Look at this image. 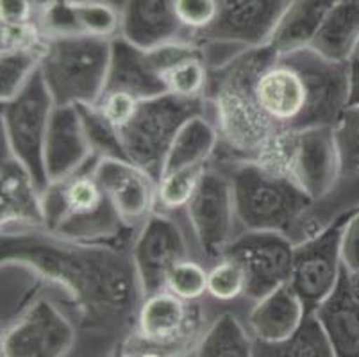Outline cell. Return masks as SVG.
<instances>
[{"label": "cell", "instance_id": "d6986e66", "mask_svg": "<svg viewBox=\"0 0 359 357\" xmlns=\"http://www.w3.org/2000/svg\"><path fill=\"white\" fill-rule=\"evenodd\" d=\"M0 222L2 231L45 227L43 189L4 147L0 156Z\"/></svg>", "mask_w": 359, "mask_h": 357}, {"label": "cell", "instance_id": "ffe728a7", "mask_svg": "<svg viewBox=\"0 0 359 357\" xmlns=\"http://www.w3.org/2000/svg\"><path fill=\"white\" fill-rule=\"evenodd\" d=\"M120 38L142 50L194 41L179 24L175 0H126L120 8Z\"/></svg>", "mask_w": 359, "mask_h": 357}, {"label": "cell", "instance_id": "e575fe53", "mask_svg": "<svg viewBox=\"0 0 359 357\" xmlns=\"http://www.w3.org/2000/svg\"><path fill=\"white\" fill-rule=\"evenodd\" d=\"M332 134L341 173H359V106L345 107L332 126Z\"/></svg>", "mask_w": 359, "mask_h": 357}, {"label": "cell", "instance_id": "2e32d148", "mask_svg": "<svg viewBox=\"0 0 359 357\" xmlns=\"http://www.w3.org/2000/svg\"><path fill=\"white\" fill-rule=\"evenodd\" d=\"M225 255L243 268L247 279L245 304L249 309L250 304L290 283L295 245L279 232L245 231L234 238Z\"/></svg>", "mask_w": 359, "mask_h": 357}, {"label": "cell", "instance_id": "d6a6232c", "mask_svg": "<svg viewBox=\"0 0 359 357\" xmlns=\"http://www.w3.org/2000/svg\"><path fill=\"white\" fill-rule=\"evenodd\" d=\"M165 290L184 302H201L208 295V264L197 257L181 261L166 275Z\"/></svg>", "mask_w": 359, "mask_h": 357}, {"label": "cell", "instance_id": "8d00e7d4", "mask_svg": "<svg viewBox=\"0 0 359 357\" xmlns=\"http://www.w3.org/2000/svg\"><path fill=\"white\" fill-rule=\"evenodd\" d=\"M138 104L140 100L122 91H104L95 107L106 116L111 126L120 130L135 114Z\"/></svg>", "mask_w": 359, "mask_h": 357}, {"label": "cell", "instance_id": "b9f144b4", "mask_svg": "<svg viewBox=\"0 0 359 357\" xmlns=\"http://www.w3.org/2000/svg\"><path fill=\"white\" fill-rule=\"evenodd\" d=\"M31 2L36 6V9H41L52 4H61V2H83V0H31Z\"/></svg>", "mask_w": 359, "mask_h": 357}, {"label": "cell", "instance_id": "1f68e13d", "mask_svg": "<svg viewBox=\"0 0 359 357\" xmlns=\"http://www.w3.org/2000/svg\"><path fill=\"white\" fill-rule=\"evenodd\" d=\"M208 166L166 173L158 182V211L182 215Z\"/></svg>", "mask_w": 359, "mask_h": 357}, {"label": "cell", "instance_id": "d590c367", "mask_svg": "<svg viewBox=\"0 0 359 357\" xmlns=\"http://www.w3.org/2000/svg\"><path fill=\"white\" fill-rule=\"evenodd\" d=\"M175 13L182 29L197 41L198 36L215 24L218 0H175Z\"/></svg>", "mask_w": 359, "mask_h": 357}, {"label": "cell", "instance_id": "603a6c76", "mask_svg": "<svg viewBox=\"0 0 359 357\" xmlns=\"http://www.w3.org/2000/svg\"><path fill=\"white\" fill-rule=\"evenodd\" d=\"M104 91H122L140 102L168 93L152 52L142 50L120 36L111 45V65Z\"/></svg>", "mask_w": 359, "mask_h": 357}, {"label": "cell", "instance_id": "5bb4252c", "mask_svg": "<svg viewBox=\"0 0 359 357\" xmlns=\"http://www.w3.org/2000/svg\"><path fill=\"white\" fill-rule=\"evenodd\" d=\"M204 304V300L184 302L166 290L149 295L143 299L135 330L127 338L126 346L156 349L166 357L194 352L210 322L205 318Z\"/></svg>", "mask_w": 359, "mask_h": 357}, {"label": "cell", "instance_id": "d4e9b609", "mask_svg": "<svg viewBox=\"0 0 359 357\" xmlns=\"http://www.w3.org/2000/svg\"><path fill=\"white\" fill-rule=\"evenodd\" d=\"M334 357H359V299L341 271L334 293L313 313Z\"/></svg>", "mask_w": 359, "mask_h": 357}, {"label": "cell", "instance_id": "e0dca14e", "mask_svg": "<svg viewBox=\"0 0 359 357\" xmlns=\"http://www.w3.org/2000/svg\"><path fill=\"white\" fill-rule=\"evenodd\" d=\"M345 220L338 222L313 240L295 245L290 286L304 302L309 314L315 313L334 293L339 283L344 271L341 232Z\"/></svg>", "mask_w": 359, "mask_h": 357}, {"label": "cell", "instance_id": "44dd1931", "mask_svg": "<svg viewBox=\"0 0 359 357\" xmlns=\"http://www.w3.org/2000/svg\"><path fill=\"white\" fill-rule=\"evenodd\" d=\"M95 157L88 142L79 107L55 106L45 143L48 184L68 179Z\"/></svg>", "mask_w": 359, "mask_h": 357}, {"label": "cell", "instance_id": "9a60e30c", "mask_svg": "<svg viewBox=\"0 0 359 357\" xmlns=\"http://www.w3.org/2000/svg\"><path fill=\"white\" fill-rule=\"evenodd\" d=\"M145 297L165 290L172 268L195 255L194 241L182 215L156 211L135 234L130 247Z\"/></svg>", "mask_w": 359, "mask_h": 357}, {"label": "cell", "instance_id": "ab89813d", "mask_svg": "<svg viewBox=\"0 0 359 357\" xmlns=\"http://www.w3.org/2000/svg\"><path fill=\"white\" fill-rule=\"evenodd\" d=\"M36 6L31 0H0L2 24H29L36 22Z\"/></svg>", "mask_w": 359, "mask_h": 357}, {"label": "cell", "instance_id": "3957f363", "mask_svg": "<svg viewBox=\"0 0 359 357\" xmlns=\"http://www.w3.org/2000/svg\"><path fill=\"white\" fill-rule=\"evenodd\" d=\"M277 52L272 43L247 48L222 67L210 70L205 98L220 136L215 157L256 161L280 133L254 97L257 75L276 58Z\"/></svg>", "mask_w": 359, "mask_h": 357}, {"label": "cell", "instance_id": "5b68a950", "mask_svg": "<svg viewBox=\"0 0 359 357\" xmlns=\"http://www.w3.org/2000/svg\"><path fill=\"white\" fill-rule=\"evenodd\" d=\"M217 166L231 182L240 232H279L290 236L311 202L290 179L273 173L249 159L213 157Z\"/></svg>", "mask_w": 359, "mask_h": 357}, {"label": "cell", "instance_id": "6da1fadb", "mask_svg": "<svg viewBox=\"0 0 359 357\" xmlns=\"http://www.w3.org/2000/svg\"><path fill=\"white\" fill-rule=\"evenodd\" d=\"M2 263L34 271L41 286L90 332L135 330L143 295L130 245L83 243L41 227L2 231Z\"/></svg>", "mask_w": 359, "mask_h": 357}, {"label": "cell", "instance_id": "83f0119b", "mask_svg": "<svg viewBox=\"0 0 359 357\" xmlns=\"http://www.w3.org/2000/svg\"><path fill=\"white\" fill-rule=\"evenodd\" d=\"M43 45L2 54L0 58V102L20 93L27 86L29 81L38 74L41 55H43Z\"/></svg>", "mask_w": 359, "mask_h": 357}, {"label": "cell", "instance_id": "74e56055", "mask_svg": "<svg viewBox=\"0 0 359 357\" xmlns=\"http://www.w3.org/2000/svg\"><path fill=\"white\" fill-rule=\"evenodd\" d=\"M0 34H2V38H0V50H2V54L4 52L40 47L45 41L43 34H41L40 27L36 25V22H29V24H2Z\"/></svg>", "mask_w": 359, "mask_h": 357}, {"label": "cell", "instance_id": "f35d334b", "mask_svg": "<svg viewBox=\"0 0 359 357\" xmlns=\"http://www.w3.org/2000/svg\"><path fill=\"white\" fill-rule=\"evenodd\" d=\"M341 263L347 274H359V209L345 220L341 232Z\"/></svg>", "mask_w": 359, "mask_h": 357}, {"label": "cell", "instance_id": "60d3db41", "mask_svg": "<svg viewBox=\"0 0 359 357\" xmlns=\"http://www.w3.org/2000/svg\"><path fill=\"white\" fill-rule=\"evenodd\" d=\"M359 106V55L348 61V104Z\"/></svg>", "mask_w": 359, "mask_h": 357}, {"label": "cell", "instance_id": "7c38bea8", "mask_svg": "<svg viewBox=\"0 0 359 357\" xmlns=\"http://www.w3.org/2000/svg\"><path fill=\"white\" fill-rule=\"evenodd\" d=\"M54 109V98L38 70L20 93L2 102L0 111L2 147L34 175L43 193L48 188L45 143Z\"/></svg>", "mask_w": 359, "mask_h": 357}, {"label": "cell", "instance_id": "f546056e", "mask_svg": "<svg viewBox=\"0 0 359 357\" xmlns=\"http://www.w3.org/2000/svg\"><path fill=\"white\" fill-rule=\"evenodd\" d=\"M170 95L182 98H205L210 84V67L205 63L204 52L184 58L163 74Z\"/></svg>", "mask_w": 359, "mask_h": 357}, {"label": "cell", "instance_id": "7a4b0ae2", "mask_svg": "<svg viewBox=\"0 0 359 357\" xmlns=\"http://www.w3.org/2000/svg\"><path fill=\"white\" fill-rule=\"evenodd\" d=\"M254 97L280 133L332 127L348 104V61L313 47L277 52L257 75Z\"/></svg>", "mask_w": 359, "mask_h": 357}, {"label": "cell", "instance_id": "ac0fdd59", "mask_svg": "<svg viewBox=\"0 0 359 357\" xmlns=\"http://www.w3.org/2000/svg\"><path fill=\"white\" fill-rule=\"evenodd\" d=\"M95 177L129 231L138 232L158 211V181L127 159L99 157Z\"/></svg>", "mask_w": 359, "mask_h": 357}, {"label": "cell", "instance_id": "277c9868", "mask_svg": "<svg viewBox=\"0 0 359 357\" xmlns=\"http://www.w3.org/2000/svg\"><path fill=\"white\" fill-rule=\"evenodd\" d=\"M95 156L77 173L52 182L43 193L45 231L83 243L130 245L136 232L116 215L95 177Z\"/></svg>", "mask_w": 359, "mask_h": 357}, {"label": "cell", "instance_id": "4dcf8cb0", "mask_svg": "<svg viewBox=\"0 0 359 357\" xmlns=\"http://www.w3.org/2000/svg\"><path fill=\"white\" fill-rule=\"evenodd\" d=\"M72 8L79 34L109 41L120 36V9L106 0H83Z\"/></svg>", "mask_w": 359, "mask_h": 357}, {"label": "cell", "instance_id": "30bf717a", "mask_svg": "<svg viewBox=\"0 0 359 357\" xmlns=\"http://www.w3.org/2000/svg\"><path fill=\"white\" fill-rule=\"evenodd\" d=\"M256 161L290 179L311 201L324 196L341 175L332 127L279 133Z\"/></svg>", "mask_w": 359, "mask_h": 357}, {"label": "cell", "instance_id": "8fae6325", "mask_svg": "<svg viewBox=\"0 0 359 357\" xmlns=\"http://www.w3.org/2000/svg\"><path fill=\"white\" fill-rule=\"evenodd\" d=\"M292 0H218L215 24L195 43L210 70L247 48L270 43Z\"/></svg>", "mask_w": 359, "mask_h": 357}, {"label": "cell", "instance_id": "ba28073f", "mask_svg": "<svg viewBox=\"0 0 359 357\" xmlns=\"http://www.w3.org/2000/svg\"><path fill=\"white\" fill-rule=\"evenodd\" d=\"M36 281L29 299L2 320L0 357H72L81 345L70 311L41 286L38 275Z\"/></svg>", "mask_w": 359, "mask_h": 357}, {"label": "cell", "instance_id": "484cf974", "mask_svg": "<svg viewBox=\"0 0 359 357\" xmlns=\"http://www.w3.org/2000/svg\"><path fill=\"white\" fill-rule=\"evenodd\" d=\"M218 143H220V136H218V129L211 118V113L190 118L179 129L174 143L166 154L161 177L177 172V170L210 166L218 150Z\"/></svg>", "mask_w": 359, "mask_h": 357}, {"label": "cell", "instance_id": "4316f807", "mask_svg": "<svg viewBox=\"0 0 359 357\" xmlns=\"http://www.w3.org/2000/svg\"><path fill=\"white\" fill-rule=\"evenodd\" d=\"M194 357H256V339L243 318L224 309L204 327Z\"/></svg>", "mask_w": 359, "mask_h": 357}, {"label": "cell", "instance_id": "7402d4cb", "mask_svg": "<svg viewBox=\"0 0 359 357\" xmlns=\"http://www.w3.org/2000/svg\"><path fill=\"white\" fill-rule=\"evenodd\" d=\"M309 313L288 284L276 288L245 311V323L261 345H283L295 338Z\"/></svg>", "mask_w": 359, "mask_h": 357}, {"label": "cell", "instance_id": "cb8c5ba5", "mask_svg": "<svg viewBox=\"0 0 359 357\" xmlns=\"http://www.w3.org/2000/svg\"><path fill=\"white\" fill-rule=\"evenodd\" d=\"M358 209L359 173H348V175L341 173L338 182L324 196L309 202L288 238L293 245L304 243L331 229L338 222L348 218Z\"/></svg>", "mask_w": 359, "mask_h": 357}, {"label": "cell", "instance_id": "8992f818", "mask_svg": "<svg viewBox=\"0 0 359 357\" xmlns=\"http://www.w3.org/2000/svg\"><path fill=\"white\" fill-rule=\"evenodd\" d=\"M109 39L61 36L45 39L40 74L55 106H95L106 90Z\"/></svg>", "mask_w": 359, "mask_h": 357}, {"label": "cell", "instance_id": "836d02e7", "mask_svg": "<svg viewBox=\"0 0 359 357\" xmlns=\"http://www.w3.org/2000/svg\"><path fill=\"white\" fill-rule=\"evenodd\" d=\"M79 111L93 154L107 159H127L118 130L107 122L106 116L95 106H79Z\"/></svg>", "mask_w": 359, "mask_h": 357}, {"label": "cell", "instance_id": "f1b7e54d", "mask_svg": "<svg viewBox=\"0 0 359 357\" xmlns=\"http://www.w3.org/2000/svg\"><path fill=\"white\" fill-rule=\"evenodd\" d=\"M245 295H247V279L243 268L236 261L224 255L217 263L208 267L205 300L227 307L236 302L245 304Z\"/></svg>", "mask_w": 359, "mask_h": 357}, {"label": "cell", "instance_id": "4fadbf2b", "mask_svg": "<svg viewBox=\"0 0 359 357\" xmlns=\"http://www.w3.org/2000/svg\"><path fill=\"white\" fill-rule=\"evenodd\" d=\"M182 216L190 231L197 260L208 267L222 260L240 234V227L231 182L220 168L213 165L205 168Z\"/></svg>", "mask_w": 359, "mask_h": 357}, {"label": "cell", "instance_id": "52a82bcc", "mask_svg": "<svg viewBox=\"0 0 359 357\" xmlns=\"http://www.w3.org/2000/svg\"><path fill=\"white\" fill-rule=\"evenodd\" d=\"M270 43L279 52L311 47L336 61L359 55V0H292Z\"/></svg>", "mask_w": 359, "mask_h": 357}, {"label": "cell", "instance_id": "9c48e42d", "mask_svg": "<svg viewBox=\"0 0 359 357\" xmlns=\"http://www.w3.org/2000/svg\"><path fill=\"white\" fill-rule=\"evenodd\" d=\"M210 113L208 98H182L175 95L142 100L129 122L118 130L127 161L140 166L159 182L166 154L179 129L190 118Z\"/></svg>", "mask_w": 359, "mask_h": 357}]
</instances>
